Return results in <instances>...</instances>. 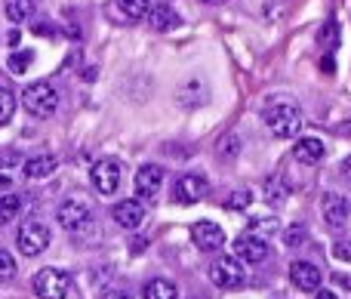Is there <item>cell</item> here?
Masks as SVG:
<instances>
[{
	"mask_svg": "<svg viewBox=\"0 0 351 299\" xmlns=\"http://www.w3.org/2000/svg\"><path fill=\"white\" fill-rule=\"evenodd\" d=\"M148 0H117V10L123 12L127 19H133V22H139V19L148 16Z\"/></svg>",
	"mask_w": 351,
	"mask_h": 299,
	"instance_id": "ffe728a7",
	"label": "cell"
},
{
	"mask_svg": "<svg viewBox=\"0 0 351 299\" xmlns=\"http://www.w3.org/2000/svg\"><path fill=\"white\" fill-rule=\"evenodd\" d=\"M293 154H296L299 164H317V160H324V142L315 136H305L293 145Z\"/></svg>",
	"mask_w": 351,
	"mask_h": 299,
	"instance_id": "2e32d148",
	"label": "cell"
},
{
	"mask_svg": "<svg viewBox=\"0 0 351 299\" xmlns=\"http://www.w3.org/2000/svg\"><path fill=\"white\" fill-rule=\"evenodd\" d=\"M315 299H339L336 294H330V290H317V296Z\"/></svg>",
	"mask_w": 351,
	"mask_h": 299,
	"instance_id": "d6a6232c",
	"label": "cell"
},
{
	"mask_svg": "<svg viewBox=\"0 0 351 299\" xmlns=\"http://www.w3.org/2000/svg\"><path fill=\"white\" fill-rule=\"evenodd\" d=\"M56 219H59V226L65 228V232L77 235V232H84V228H90V222H93V210L86 207L84 201L71 198V201H65L59 210H56Z\"/></svg>",
	"mask_w": 351,
	"mask_h": 299,
	"instance_id": "5b68a950",
	"label": "cell"
},
{
	"mask_svg": "<svg viewBox=\"0 0 351 299\" xmlns=\"http://www.w3.org/2000/svg\"><path fill=\"white\" fill-rule=\"evenodd\" d=\"M19 210H22V201H19L16 195H0V226L16 219Z\"/></svg>",
	"mask_w": 351,
	"mask_h": 299,
	"instance_id": "44dd1931",
	"label": "cell"
},
{
	"mask_svg": "<svg viewBox=\"0 0 351 299\" xmlns=\"http://www.w3.org/2000/svg\"><path fill=\"white\" fill-rule=\"evenodd\" d=\"M12 115H16V93L3 86L0 90V127H6L12 121Z\"/></svg>",
	"mask_w": 351,
	"mask_h": 299,
	"instance_id": "7402d4cb",
	"label": "cell"
},
{
	"mask_svg": "<svg viewBox=\"0 0 351 299\" xmlns=\"http://www.w3.org/2000/svg\"><path fill=\"white\" fill-rule=\"evenodd\" d=\"M336 256H339V259H348V263H351V241H342V244H336Z\"/></svg>",
	"mask_w": 351,
	"mask_h": 299,
	"instance_id": "f546056e",
	"label": "cell"
},
{
	"mask_svg": "<svg viewBox=\"0 0 351 299\" xmlns=\"http://www.w3.org/2000/svg\"><path fill=\"white\" fill-rule=\"evenodd\" d=\"M317 40H321V47H327L330 53H333L336 47H339V25L336 22H324L321 34H317Z\"/></svg>",
	"mask_w": 351,
	"mask_h": 299,
	"instance_id": "cb8c5ba5",
	"label": "cell"
},
{
	"mask_svg": "<svg viewBox=\"0 0 351 299\" xmlns=\"http://www.w3.org/2000/svg\"><path fill=\"white\" fill-rule=\"evenodd\" d=\"M290 281L296 284L299 290H305V294H317L321 290V269H317L315 263H293L290 265Z\"/></svg>",
	"mask_w": 351,
	"mask_h": 299,
	"instance_id": "4fadbf2b",
	"label": "cell"
},
{
	"mask_svg": "<svg viewBox=\"0 0 351 299\" xmlns=\"http://www.w3.org/2000/svg\"><path fill=\"white\" fill-rule=\"evenodd\" d=\"M191 241L200 253H216L219 247L225 244V232L216 226V222H194L191 226Z\"/></svg>",
	"mask_w": 351,
	"mask_h": 299,
	"instance_id": "8fae6325",
	"label": "cell"
},
{
	"mask_svg": "<svg viewBox=\"0 0 351 299\" xmlns=\"http://www.w3.org/2000/svg\"><path fill=\"white\" fill-rule=\"evenodd\" d=\"M305 241V228L302 226H293L290 232H287V247H296V244H302Z\"/></svg>",
	"mask_w": 351,
	"mask_h": 299,
	"instance_id": "f1b7e54d",
	"label": "cell"
},
{
	"mask_svg": "<svg viewBox=\"0 0 351 299\" xmlns=\"http://www.w3.org/2000/svg\"><path fill=\"white\" fill-rule=\"evenodd\" d=\"M56 167H59V160L53 158V154H37V158H28L22 164V173L28 179H47L56 173Z\"/></svg>",
	"mask_w": 351,
	"mask_h": 299,
	"instance_id": "9a60e30c",
	"label": "cell"
},
{
	"mask_svg": "<svg viewBox=\"0 0 351 299\" xmlns=\"http://www.w3.org/2000/svg\"><path fill=\"white\" fill-rule=\"evenodd\" d=\"M204 3H213V0H204Z\"/></svg>",
	"mask_w": 351,
	"mask_h": 299,
	"instance_id": "d590c367",
	"label": "cell"
},
{
	"mask_svg": "<svg viewBox=\"0 0 351 299\" xmlns=\"http://www.w3.org/2000/svg\"><path fill=\"white\" fill-rule=\"evenodd\" d=\"M342 179H348V182H351V154L342 160Z\"/></svg>",
	"mask_w": 351,
	"mask_h": 299,
	"instance_id": "1f68e13d",
	"label": "cell"
},
{
	"mask_svg": "<svg viewBox=\"0 0 351 299\" xmlns=\"http://www.w3.org/2000/svg\"><path fill=\"white\" fill-rule=\"evenodd\" d=\"M243 269H241V259L234 256H219L216 263L210 265V281L216 284L219 290H234L243 284Z\"/></svg>",
	"mask_w": 351,
	"mask_h": 299,
	"instance_id": "8992f818",
	"label": "cell"
},
{
	"mask_svg": "<svg viewBox=\"0 0 351 299\" xmlns=\"http://www.w3.org/2000/svg\"><path fill=\"white\" fill-rule=\"evenodd\" d=\"M34 16V0H6V19L10 22H28Z\"/></svg>",
	"mask_w": 351,
	"mask_h": 299,
	"instance_id": "d6986e66",
	"label": "cell"
},
{
	"mask_svg": "<svg viewBox=\"0 0 351 299\" xmlns=\"http://www.w3.org/2000/svg\"><path fill=\"white\" fill-rule=\"evenodd\" d=\"M142 299H179V290H176V284L167 281V278H152V281L142 287Z\"/></svg>",
	"mask_w": 351,
	"mask_h": 299,
	"instance_id": "ac0fdd59",
	"label": "cell"
},
{
	"mask_svg": "<svg viewBox=\"0 0 351 299\" xmlns=\"http://www.w3.org/2000/svg\"><path fill=\"white\" fill-rule=\"evenodd\" d=\"M111 216H114V222H117L121 228H127V232H136V228H139L142 222H145V207H142V201L130 198V201L114 204Z\"/></svg>",
	"mask_w": 351,
	"mask_h": 299,
	"instance_id": "7c38bea8",
	"label": "cell"
},
{
	"mask_svg": "<svg viewBox=\"0 0 351 299\" xmlns=\"http://www.w3.org/2000/svg\"><path fill=\"white\" fill-rule=\"evenodd\" d=\"M31 62H34V53H28V49H22V53H12L10 56V71L12 74H22L25 68L31 65Z\"/></svg>",
	"mask_w": 351,
	"mask_h": 299,
	"instance_id": "d4e9b609",
	"label": "cell"
},
{
	"mask_svg": "<svg viewBox=\"0 0 351 299\" xmlns=\"http://www.w3.org/2000/svg\"><path fill=\"white\" fill-rule=\"evenodd\" d=\"M102 299H133V294H130V290L114 287V290H105V296H102Z\"/></svg>",
	"mask_w": 351,
	"mask_h": 299,
	"instance_id": "4dcf8cb0",
	"label": "cell"
},
{
	"mask_svg": "<svg viewBox=\"0 0 351 299\" xmlns=\"http://www.w3.org/2000/svg\"><path fill=\"white\" fill-rule=\"evenodd\" d=\"M237 142H241L237 136H228V139H222V142H219V145H222V148H219V154L228 152V158H234V154L241 152V145H237Z\"/></svg>",
	"mask_w": 351,
	"mask_h": 299,
	"instance_id": "83f0119b",
	"label": "cell"
},
{
	"mask_svg": "<svg viewBox=\"0 0 351 299\" xmlns=\"http://www.w3.org/2000/svg\"><path fill=\"white\" fill-rule=\"evenodd\" d=\"M22 105L31 117H49L56 108H59V93L49 80H37V84H28L22 93Z\"/></svg>",
	"mask_w": 351,
	"mask_h": 299,
	"instance_id": "7a4b0ae2",
	"label": "cell"
},
{
	"mask_svg": "<svg viewBox=\"0 0 351 299\" xmlns=\"http://www.w3.org/2000/svg\"><path fill=\"white\" fill-rule=\"evenodd\" d=\"M210 191V182H206L200 173H182L173 185V201L179 204H197L200 198H206Z\"/></svg>",
	"mask_w": 351,
	"mask_h": 299,
	"instance_id": "ba28073f",
	"label": "cell"
},
{
	"mask_svg": "<svg viewBox=\"0 0 351 299\" xmlns=\"http://www.w3.org/2000/svg\"><path fill=\"white\" fill-rule=\"evenodd\" d=\"M250 201H253V198H250V191H234V195L225 201V207H228V210H243V207H250Z\"/></svg>",
	"mask_w": 351,
	"mask_h": 299,
	"instance_id": "4316f807",
	"label": "cell"
},
{
	"mask_svg": "<svg viewBox=\"0 0 351 299\" xmlns=\"http://www.w3.org/2000/svg\"><path fill=\"white\" fill-rule=\"evenodd\" d=\"M321 213H324V222H327L333 232H339V228L348 226V201L342 195H336V191H327V195L321 198Z\"/></svg>",
	"mask_w": 351,
	"mask_h": 299,
	"instance_id": "30bf717a",
	"label": "cell"
},
{
	"mask_svg": "<svg viewBox=\"0 0 351 299\" xmlns=\"http://www.w3.org/2000/svg\"><path fill=\"white\" fill-rule=\"evenodd\" d=\"M342 133H348V136H351V121L346 123V127H342Z\"/></svg>",
	"mask_w": 351,
	"mask_h": 299,
	"instance_id": "e575fe53",
	"label": "cell"
},
{
	"mask_svg": "<svg viewBox=\"0 0 351 299\" xmlns=\"http://www.w3.org/2000/svg\"><path fill=\"white\" fill-rule=\"evenodd\" d=\"M34 294L40 299H65L71 294V275L62 269H40L34 275Z\"/></svg>",
	"mask_w": 351,
	"mask_h": 299,
	"instance_id": "277c9868",
	"label": "cell"
},
{
	"mask_svg": "<svg viewBox=\"0 0 351 299\" xmlns=\"http://www.w3.org/2000/svg\"><path fill=\"white\" fill-rule=\"evenodd\" d=\"M284 198H287V185H284V179H280V176L265 179V201H268V204H280Z\"/></svg>",
	"mask_w": 351,
	"mask_h": 299,
	"instance_id": "603a6c76",
	"label": "cell"
},
{
	"mask_svg": "<svg viewBox=\"0 0 351 299\" xmlns=\"http://www.w3.org/2000/svg\"><path fill=\"white\" fill-rule=\"evenodd\" d=\"M164 185V170L158 164H145L136 170V195L142 198H154Z\"/></svg>",
	"mask_w": 351,
	"mask_h": 299,
	"instance_id": "5bb4252c",
	"label": "cell"
},
{
	"mask_svg": "<svg viewBox=\"0 0 351 299\" xmlns=\"http://www.w3.org/2000/svg\"><path fill=\"white\" fill-rule=\"evenodd\" d=\"M234 253H237L241 263H250V265L265 263L268 259V241L262 238V235H256V232H247V235H241V238L234 241Z\"/></svg>",
	"mask_w": 351,
	"mask_h": 299,
	"instance_id": "9c48e42d",
	"label": "cell"
},
{
	"mask_svg": "<svg viewBox=\"0 0 351 299\" xmlns=\"http://www.w3.org/2000/svg\"><path fill=\"white\" fill-rule=\"evenodd\" d=\"M262 117H265V127L280 139H293L299 133V127H302V115H299V108L293 102H271Z\"/></svg>",
	"mask_w": 351,
	"mask_h": 299,
	"instance_id": "6da1fadb",
	"label": "cell"
},
{
	"mask_svg": "<svg viewBox=\"0 0 351 299\" xmlns=\"http://www.w3.org/2000/svg\"><path fill=\"white\" fill-rule=\"evenodd\" d=\"M16 275V259L10 250H0V281H12Z\"/></svg>",
	"mask_w": 351,
	"mask_h": 299,
	"instance_id": "484cf974",
	"label": "cell"
},
{
	"mask_svg": "<svg viewBox=\"0 0 351 299\" xmlns=\"http://www.w3.org/2000/svg\"><path fill=\"white\" fill-rule=\"evenodd\" d=\"M321 68H324L327 74H333V59H324V62H321Z\"/></svg>",
	"mask_w": 351,
	"mask_h": 299,
	"instance_id": "836d02e7",
	"label": "cell"
},
{
	"mask_svg": "<svg viewBox=\"0 0 351 299\" xmlns=\"http://www.w3.org/2000/svg\"><path fill=\"white\" fill-rule=\"evenodd\" d=\"M90 179H93V189H96L99 195H114L117 185H121V164L111 158L96 160L90 170Z\"/></svg>",
	"mask_w": 351,
	"mask_h": 299,
	"instance_id": "52a82bcc",
	"label": "cell"
},
{
	"mask_svg": "<svg viewBox=\"0 0 351 299\" xmlns=\"http://www.w3.org/2000/svg\"><path fill=\"white\" fill-rule=\"evenodd\" d=\"M148 25H152L154 31H170L179 19H176V12H173V6H167V3H154V6H148Z\"/></svg>",
	"mask_w": 351,
	"mask_h": 299,
	"instance_id": "e0dca14e",
	"label": "cell"
},
{
	"mask_svg": "<svg viewBox=\"0 0 351 299\" xmlns=\"http://www.w3.org/2000/svg\"><path fill=\"white\" fill-rule=\"evenodd\" d=\"M16 244L22 256H40L49 247V228L37 219H25L16 232Z\"/></svg>",
	"mask_w": 351,
	"mask_h": 299,
	"instance_id": "3957f363",
	"label": "cell"
}]
</instances>
